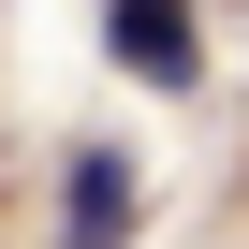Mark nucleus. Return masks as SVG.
I'll list each match as a JSON object with an SVG mask.
<instances>
[{
	"label": "nucleus",
	"instance_id": "obj_1",
	"mask_svg": "<svg viewBox=\"0 0 249 249\" xmlns=\"http://www.w3.org/2000/svg\"><path fill=\"white\" fill-rule=\"evenodd\" d=\"M103 59L132 88H191L205 73V30H191V0H103Z\"/></svg>",
	"mask_w": 249,
	"mask_h": 249
},
{
	"label": "nucleus",
	"instance_id": "obj_2",
	"mask_svg": "<svg viewBox=\"0 0 249 249\" xmlns=\"http://www.w3.org/2000/svg\"><path fill=\"white\" fill-rule=\"evenodd\" d=\"M59 249H132V161H117V147H73V176H59Z\"/></svg>",
	"mask_w": 249,
	"mask_h": 249
}]
</instances>
